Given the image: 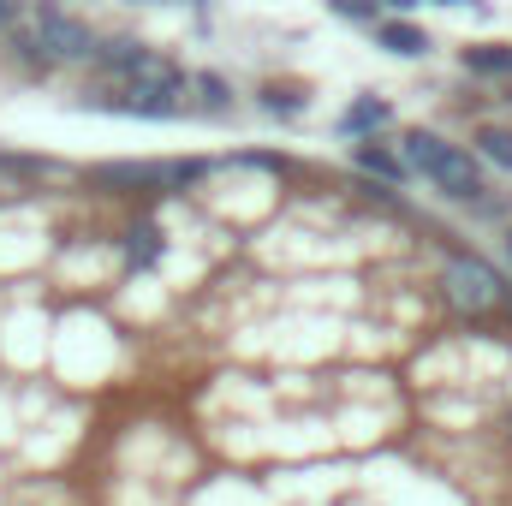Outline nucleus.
Returning <instances> with one entry per match:
<instances>
[{
  "mask_svg": "<svg viewBox=\"0 0 512 506\" xmlns=\"http://www.w3.org/2000/svg\"><path fill=\"white\" fill-rule=\"evenodd\" d=\"M477 149H483L495 167H512V131L507 126H483L477 131Z\"/></svg>",
  "mask_w": 512,
  "mask_h": 506,
  "instance_id": "obj_9",
  "label": "nucleus"
},
{
  "mask_svg": "<svg viewBox=\"0 0 512 506\" xmlns=\"http://www.w3.org/2000/svg\"><path fill=\"white\" fill-rule=\"evenodd\" d=\"M441 6H465V0H441Z\"/></svg>",
  "mask_w": 512,
  "mask_h": 506,
  "instance_id": "obj_16",
  "label": "nucleus"
},
{
  "mask_svg": "<svg viewBox=\"0 0 512 506\" xmlns=\"http://www.w3.org/2000/svg\"><path fill=\"white\" fill-rule=\"evenodd\" d=\"M387 6H399V12H405V6H417V0H387Z\"/></svg>",
  "mask_w": 512,
  "mask_h": 506,
  "instance_id": "obj_15",
  "label": "nucleus"
},
{
  "mask_svg": "<svg viewBox=\"0 0 512 506\" xmlns=\"http://www.w3.org/2000/svg\"><path fill=\"white\" fill-rule=\"evenodd\" d=\"M262 108H268V114H280V108H286V114H298V108H304V96H298V90L268 84V90H262Z\"/></svg>",
  "mask_w": 512,
  "mask_h": 506,
  "instance_id": "obj_11",
  "label": "nucleus"
},
{
  "mask_svg": "<svg viewBox=\"0 0 512 506\" xmlns=\"http://www.w3.org/2000/svg\"><path fill=\"white\" fill-rule=\"evenodd\" d=\"M6 18H12V0H0V30H6Z\"/></svg>",
  "mask_w": 512,
  "mask_h": 506,
  "instance_id": "obj_14",
  "label": "nucleus"
},
{
  "mask_svg": "<svg viewBox=\"0 0 512 506\" xmlns=\"http://www.w3.org/2000/svg\"><path fill=\"white\" fill-rule=\"evenodd\" d=\"M30 30H36V48H42V60H48V66H54V60H96V54H102L96 30H90L84 18L60 12V6H36Z\"/></svg>",
  "mask_w": 512,
  "mask_h": 506,
  "instance_id": "obj_3",
  "label": "nucleus"
},
{
  "mask_svg": "<svg viewBox=\"0 0 512 506\" xmlns=\"http://www.w3.org/2000/svg\"><path fill=\"white\" fill-rule=\"evenodd\" d=\"M126 256H131V262H137V268H149V262L161 256V233H155V227H143V233H131Z\"/></svg>",
  "mask_w": 512,
  "mask_h": 506,
  "instance_id": "obj_10",
  "label": "nucleus"
},
{
  "mask_svg": "<svg viewBox=\"0 0 512 506\" xmlns=\"http://www.w3.org/2000/svg\"><path fill=\"white\" fill-rule=\"evenodd\" d=\"M405 161L417 167V173H429L447 197H459V203H471L477 191H483V173H477V161L465 155V149H453V143H441L435 131H411L405 137Z\"/></svg>",
  "mask_w": 512,
  "mask_h": 506,
  "instance_id": "obj_1",
  "label": "nucleus"
},
{
  "mask_svg": "<svg viewBox=\"0 0 512 506\" xmlns=\"http://www.w3.org/2000/svg\"><path fill=\"white\" fill-rule=\"evenodd\" d=\"M465 66H471V72L512 78V48H501V42H489V48H465Z\"/></svg>",
  "mask_w": 512,
  "mask_h": 506,
  "instance_id": "obj_8",
  "label": "nucleus"
},
{
  "mask_svg": "<svg viewBox=\"0 0 512 506\" xmlns=\"http://www.w3.org/2000/svg\"><path fill=\"white\" fill-rule=\"evenodd\" d=\"M340 18H376V0H328Z\"/></svg>",
  "mask_w": 512,
  "mask_h": 506,
  "instance_id": "obj_12",
  "label": "nucleus"
},
{
  "mask_svg": "<svg viewBox=\"0 0 512 506\" xmlns=\"http://www.w3.org/2000/svg\"><path fill=\"white\" fill-rule=\"evenodd\" d=\"M447 298L459 304V310H489L495 298H501V280L483 268V262H447Z\"/></svg>",
  "mask_w": 512,
  "mask_h": 506,
  "instance_id": "obj_4",
  "label": "nucleus"
},
{
  "mask_svg": "<svg viewBox=\"0 0 512 506\" xmlns=\"http://www.w3.org/2000/svg\"><path fill=\"white\" fill-rule=\"evenodd\" d=\"M387 120H393V108H387V102H376V96H364V102H352V108H346V120H340V126L352 131V137H364V131L387 126Z\"/></svg>",
  "mask_w": 512,
  "mask_h": 506,
  "instance_id": "obj_6",
  "label": "nucleus"
},
{
  "mask_svg": "<svg viewBox=\"0 0 512 506\" xmlns=\"http://www.w3.org/2000/svg\"><path fill=\"white\" fill-rule=\"evenodd\" d=\"M376 42H382L387 54H405V60H417V54H429V36L417 30V24H405V18H393L376 30Z\"/></svg>",
  "mask_w": 512,
  "mask_h": 506,
  "instance_id": "obj_5",
  "label": "nucleus"
},
{
  "mask_svg": "<svg viewBox=\"0 0 512 506\" xmlns=\"http://www.w3.org/2000/svg\"><path fill=\"white\" fill-rule=\"evenodd\" d=\"M507 251H512V239H507Z\"/></svg>",
  "mask_w": 512,
  "mask_h": 506,
  "instance_id": "obj_17",
  "label": "nucleus"
},
{
  "mask_svg": "<svg viewBox=\"0 0 512 506\" xmlns=\"http://www.w3.org/2000/svg\"><path fill=\"white\" fill-rule=\"evenodd\" d=\"M352 161H358L364 173H382V179H405V161H399L393 149H382V143H358V149H352Z\"/></svg>",
  "mask_w": 512,
  "mask_h": 506,
  "instance_id": "obj_7",
  "label": "nucleus"
},
{
  "mask_svg": "<svg viewBox=\"0 0 512 506\" xmlns=\"http://www.w3.org/2000/svg\"><path fill=\"white\" fill-rule=\"evenodd\" d=\"M102 72L108 78H120L126 90H161V96H179L191 78H185V66H173L167 54H155V48H143V42H102Z\"/></svg>",
  "mask_w": 512,
  "mask_h": 506,
  "instance_id": "obj_2",
  "label": "nucleus"
},
{
  "mask_svg": "<svg viewBox=\"0 0 512 506\" xmlns=\"http://www.w3.org/2000/svg\"><path fill=\"white\" fill-rule=\"evenodd\" d=\"M197 90H203V96H209L215 108H227V84H221L215 72H203V78H197Z\"/></svg>",
  "mask_w": 512,
  "mask_h": 506,
  "instance_id": "obj_13",
  "label": "nucleus"
}]
</instances>
